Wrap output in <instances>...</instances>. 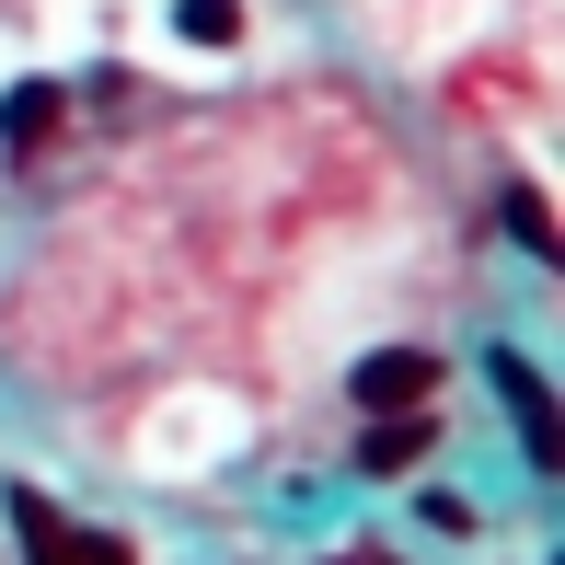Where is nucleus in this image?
Instances as JSON below:
<instances>
[{
	"label": "nucleus",
	"instance_id": "6",
	"mask_svg": "<svg viewBox=\"0 0 565 565\" xmlns=\"http://www.w3.org/2000/svg\"><path fill=\"white\" fill-rule=\"evenodd\" d=\"M497 220H508V243H520L531 266H565V243H554V209H543L531 185H508V209H497Z\"/></svg>",
	"mask_w": 565,
	"mask_h": 565
},
{
	"label": "nucleus",
	"instance_id": "7",
	"mask_svg": "<svg viewBox=\"0 0 565 565\" xmlns=\"http://www.w3.org/2000/svg\"><path fill=\"white\" fill-rule=\"evenodd\" d=\"M173 35L185 46H231L243 35V0H173Z\"/></svg>",
	"mask_w": 565,
	"mask_h": 565
},
{
	"label": "nucleus",
	"instance_id": "5",
	"mask_svg": "<svg viewBox=\"0 0 565 565\" xmlns=\"http://www.w3.org/2000/svg\"><path fill=\"white\" fill-rule=\"evenodd\" d=\"M46 139H58V82H23L12 105H0V150H12V162H35Z\"/></svg>",
	"mask_w": 565,
	"mask_h": 565
},
{
	"label": "nucleus",
	"instance_id": "1",
	"mask_svg": "<svg viewBox=\"0 0 565 565\" xmlns=\"http://www.w3.org/2000/svg\"><path fill=\"white\" fill-rule=\"evenodd\" d=\"M484 381H497V404L520 416V450H531V473H565V416H554V393H543V370L531 358H484Z\"/></svg>",
	"mask_w": 565,
	"mask_h": 565
},
{
	"label": "nucleus",
	"instance_id": "4",
	"mask_svg": "<svg viewBox=\"0 0 565 565\" xmlns=\"http://www.w3.org/2000/svg\"><path fill=\"white\" fill-rule=\"evenodd\" d=\"M427 450H439V427H427L416 404H393V416H370V427H358V473H370V484H381V473H416Z\"/></svg>",
	"mask_w": 565,
	"mask_h": 565
},
{
	"label": "nucleus",
	"instance_id": "2",
	"mask_svg": "<svg viewBox=\"0 0 565 565\" xmlns=\"http://www.w3.org/2000/svg\"><path fill=\"white\" fill-rule=\"evenodd\" d=\"M12 531H23V565H139L116 531H70L35 484H12Z\"/></svg>",
	"mask_w": 565,
	"mask_h": 565
},
{
	"label": "nucleus",
	"instance_id": "3",
	"mask_svg": "<svg viewBox=\"0 0 565 565\" xmlns=\"http://www.w3.org/2000/svg\"><path fill=\"white\" fill-rule=\"evenodd\" d=\"M427 381H439V358H427V347H381V358H358V370H347V393L370 404V416H393V404H427Z\"/></svg>",
	"mask_w": 565,
	"mask_h": 565
}]
</instances>
